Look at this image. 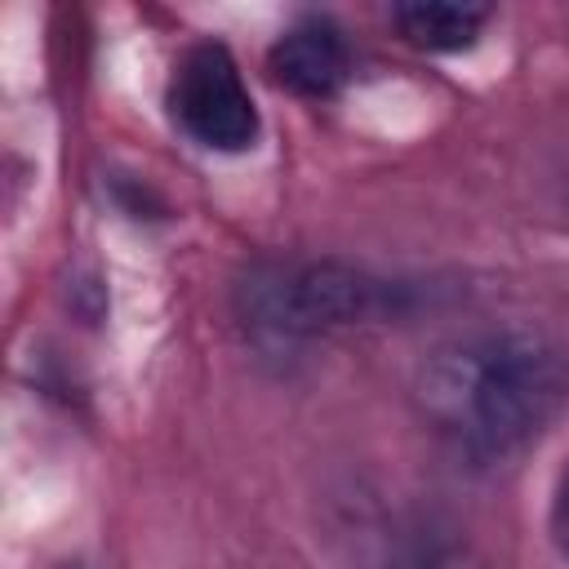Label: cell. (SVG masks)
Returning <instances> with one entry per match:
<instances>
[{
	"mask_svg": "<svg viewBox=\"0 0 569 569\" xmlns=\"http://www.w3.org/2000/svg\"><path fill=\"white\" fill-rule=\"evenodd\" d=\"M565 400L569 365L533 333L449 342L418 373L427 422L476 462H498L538 440Z\"/></svg>",
	"mask_w": 569,
	"mask_h": 569,
	"instance_id": "obj_1",
	"label": "cell"
},
{
	"mask_svg": "<svg viewBox=\"0 0 569 569\" xmlns=\"http://www.w3.org/2000/svg\"><path fill=\"white\" fill-rule=\"evenodd\" d=\"M405 284L347 262H271L240 284L244 320L271 338H311L396 311Z\"/></svg>",
	"mask_w": 569,
	"mask_h": 569,
	"instance_id": "obj_2",
	"label": "cell"
},
{
	"mask_svg": "<svg viewBox=\"0 0 569 569\" xmlns=\"http://www.w3.org/2000/svg\"><path fill=\"white\" fill-rule=\"evenodd\" d=\"M169 111L178 129L209 151H244L258 142V107L222 44H191L169 80Z\"/></svg>",
	"mask_w": 569,
	"mask_h": 569,
	"instance_id": "obj_3",
	"label": "cell"
},
{
	"mask_svg": "<svg viewBox=\"0 0 569 569\" xmlns=\"http://www.w3.org/2000/svg\"><path fill=\"white\" fill-rule=\"evenodd\" d=\"M267 67L276 76V84L302 93V98H329L347 71H351V53H347V40L333 22L325 18H307V22H293L267 53Z\"/></svg>",
	"mask_w": 569,
	"mask_h": 569,
	"instance_id": "obj_4",
	"label": "cell"
},
{
	"mask_svg": "<svg viewBox=\"0 0 569 569\" xmlns=\"http://www.w3.org/2000/svg\"><path fill=\"white\" fill-rule=\"evenodd\" d=\"M489 22V9L480 4H453V0H418L396 9V27L409 44L431 49V53H458L480 40Z\"/></svg>",
	"mask_w": 569,
	"mask_h": 569,
	"instance_id": "obj_5",
	"label": "cell"
},
{
	"mask_svg": "<svg viewBox=\"0 0 569 569\" xmlns=\"http://www.w3.org/2000/svg\"><path fill=\"white\" fill-rule=\"evenodd\" d=\"M547 529H551V542L560 551V560L569 565V467L560 471L556 480V493H551V516H547Z\"/></svg>",
	"mask_w": 569,
	"mask_h": 569,
	"instance_id": "obj_6",
	"label": "cell"
}]
</instances>
